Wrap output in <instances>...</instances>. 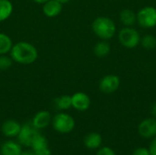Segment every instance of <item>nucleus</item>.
I'll use <instances>...</instances> for the list:
<instances>
[{"instance_id":"1","label":"nucleus","mask_w":156,"mask_h":155,"mask_svg":"<svg viewBox=\"0 0 156 155\" xmlns=\"http://www.w3.org/2000/svg\"><path fill=\"white\" fill-rule=\"evenodd\" d=\"M10 57L13 61L18 64L29 65L37 59L38 52L33 44L27 41H20L13 45L10 50Z\"/></svg>"},{"instance_id":"10","label":"nucleus","mask_w":156,"mask_h":155,"mask_svg":"<svg viewBox=\"0 0 156 155\" xmlns=\"http://www.w3.org/2000/svg\"><path fill=\"white\" fill-rule=\"evenodd\" d=\"M52 121V117L49 111H40L35 114V116L32 119V125L37 128V130L44 129L49 125V123Z\"/></svg>"},{"instance_id":"12","label":"nucleus","mask_w":156,"mask_h":155,"mask_svg":"<svg viewBox=\"0 0 156 155\" xmlns=\"http://www.w3.org/2000/svg\"><path fill=\"white\" fill-rule=\"evenodd\" d=\"M62 11V4L57 0H48L43 4V13L48 17H56Z\"/></svg>"},{"instance_id":"19","label":"nucleus","mask_w":156,"mask_h":155,"mask_svg":"<svg viewBox=\"0 0 156 155\" xmlns=\"http://www.w3.org/2000/svg\"><path fill=\"white\" fill-rule=\"evenodd\" d=\"M111 51V46L107 41H101L98 42L94 48H93V52L95 54V56H97L98 58H103L106 57Z\"/></svg>"},{"instance_id":"29","label":"nucleus","mask_w":156,"mask_h":155,"mask_svg":"<svg viewBox=\"0 0 156 155\" xmlns=\"http://www.w3.org/2000/svg\"><path fill=\"white\" fill-rule=\"evenodd\" d=\"M57 1H58L59 3H61V4L63 5V4H67V3H69L70 0H57Z\"/></svg>"},{"instance_id":"4","label":"nucleus","mask_w":156,"mask_h":155,"mask_svg":"<svg viewBox=\"0 0 156 155\" xmlns=\"http://www.w3.org/2000/svg\"><path fill=\"white\" fill-rule=\"evenodd\" d=\"M119 41L127 48H134L141 43V37L137 30L126 26L119 32Z\"/></svg>"},{"instance_id":"14","label":"nucleus","mask_w":156,"mask_h":155,"mask_svg":"<svg viewBox=\"0 0 156 155\" xmlns=\"http://www.w3.org/2000/svg\"><path fill=\"white\" fill-rule=\"evenodd\" d=\"M102 143L101 135L98 132H90L87 134L84 138V145L86 148L90 150L99 149Z\"/></svg>"},{"instance_id":"25","label":"nucleus","mask_w":156,"mask_h":155,"mask_svg":"<svg viewBox=\"0 0 156 155\" xmlns=\"http://www.w3.org/2000/svg\"><path fill=\"white\" fill-rule=\"evenodd\" d=\"M149 152L151 155H156V136H154L152 139V142L150 143V147H149Z\"/></svg>"},{"instance_id":"18","label":"nucleus","mask_w":156,"mask_h":155,"mask_svg":"<svg viewBox=\"0 0 156 155\" xmlns=\"http://www.w3.org/2000/svg\"><path fill=\"white\" fill-rule=\"evenodd\" d=\"M54 105L58 110L66 111L69 110L71 106V96L62 95L54 100Z\"/></svg>"},{"instance_id":"22","label":"nucleus","mask_w":156,"mask_h":155,"mask_svg":"<svg viewBox=\"0 0 156 155\" xmlns=\"http://www.w3.org/2000/svg\"><path fill=\"white\" fill-rule=\"evenodd\" d=\"M13 59L6 55H0V70H6L12 67Z\"/></svg>"},{"instance_id":"28","label":"nucleus","mask_w":156,"mask_h":155,"mask_svg":"<svg viewBox=\"0 0 156 155\" xmlns=\"http://www.w3.org/2000/svg\"><path fill=\"white\" fill-rule=\"evenodd\" d=\"M33 2H35V3H37V4H44V3H46L48 0H32Z\"/></svg>"},{"instance_id":"16","label":"nucleus","mask_w":156,"mask_h":155,"mask_svg":"<svg viewBox=\"0 0 156 155\" xmlns=\"http://www.w3.org/2000/svg\"><path fill=\"white\" fill-rule=\"evenodd\" d=\"M120 19L126 26H132L137 21L136 14L131 9H123L120 14Z\"/></svg>"},{"instance_id":"13","label":"nucleus","mask_w":156,"mask_h":155,"mask_svg":"<svg viewBox=\"0 0 156 155\" xmlns=\"http://www.w3.org/2000/svg\"><path fill=\"white\" fill-rule=\"evenodd\" d=\"M22 145L14 141H6L0 147L1 155H20L22 152Z\"/></svg>"},{"instance_id":"5","label":"nucleus","mask_w":156,"mask_h":155,"mask_svg":"<svg viewBox=\"0 0 156 155\" xmlns=\"http://www.w3.org/2000/svg\"><path fill=\"white\" fill-rule=\"evenodd\" d=\"M137 22L142 27L152 28L156 26V8L154 6H144L136 14Z\"/></svg>"},{"instance_id":"24","label":"nucleus","mask_w":156,"mask_h":155,"mask_svg":"<svg viewBox=\"0 0 156 155\" xmlns=\"http://www.w3.org/2000/svg\"><path fill=\"white\" fill-rule=\"evenodd\" d=\"M133 155H151L150 154V152H149V149L147 148H144V147H140V148H137L133 151Z\"/></svg>"},{"instance_id":"26","label":"nucleus","mask_w":156,"mask_h":155,"mask_svg":"<svg viewBox=\"0 0 156 155\" xmlns=\"http://www.w3.org/2000/svg\"><path fill=\"white\" fill-rule=\"evenodd\" d=\"M20 155H36V153L33 150H26V151H22Z\"/></svg>"},{"instance_id":"27","label":"nucleus","mask_w":156,"mask_h":155,"mask_svg":"<svg viewBox=\"0 0 156 155\" xmlns=\"http://www.w3.org/2000/svg\"><path fill=\"white\" fill-rule=\"evenodd\" d=\"M151 112H152V114H153L154 117H156V102H154L152 105V107H151Z\"/></svg>"},{"instance_id":"9","label":"nucleus","mask_w":156,"mask_h":155,"mask_svg":"<svg viewBox=\"0 0 156 155\" xmlns=\"http://www.w3.org/2000/svg\"><path fill=\"white\" fill-rule=\"evenodd\" d=\"M71 106L79 111H85L90 106V99L84 92H76L71 96Z\"/></svg>"},{"instance_id":"11","label":"nucleus","mask_w":156,"mask_h":155,"mask_svg":"<svg viewBox=\"0 0 156 155\" xmlns=\"http://www.w3.org/2000/svg\"><path fill=\"white\" fill-rule=\"evenodd\" d=\"M21 126L22 125L15 120H7L2 124L1 131H2V133L5 137L15 138V137H17L21 130Z\"/></svg>"},{"instance_id":"20","label":"nucleus","mask_w":156,"mask_h":155,"mask_svg":"<svg viewBox=\"0 0 156 155\" xmlns=\"http://www.w3.org/2000/svg\"><path fill=\"white\" fill-rule=\"evenodd\" d=\"M31 148L34 152H38L41 150H45L48 148V143L46 137H44L43 135L39 134L33 142Z\"/></svg>"},{"instance_id":"17","label":"nucleus","mask_w":156,"mask_h":155,"mask_svg":"<svg viewBox=\"0 0 156 155\" xmlns=\"http://www.w3.org/2000/svg\"><path fill=\"white\" fill-rule=\"evenodd\" d=\"M13 45L12 39L8 35L0 33V55H6L7 53H10Z\"/></svg>"},{"instance_id":"2","label":"nucleus","mask_w":156,"mask_h":155,"mask_svg":"<svg viewBox=\"0 0 156 155\" xmlns=\"http://www.w3.org/2000/svg\"><path fill=\"white\" fill-rule=\"evenodd\" d=\"M94 34L103 40L112 38L116 32L114 22L107 16H98L91 25Z\"/></svg>"},{"instance_id":"7","label":"nucleus","mask_w":156,"mask_h":155,"mask_svg":"<svg viewBox=\"0 0 156 155\" xmlns=\"http://www.w3.org/2000/svg\"><path fill=\"white\" fill-rule=\"evenodd\" d=\"M121 84L120 78L117 75L109 74L104 76L99 82V89L105 94H111L115 92Z\"/></svg>"},{"instance_id":"8","label":"nucleus","mask_w":156,"mask_h":155,"mask_svg":"<svg viewBox=\"0 0 156 155\" xmlns=\"http://www.w3.org/2000/svg\"><path fill=\"white\" fill-rule=\"evenodd\" d=\"M138 132L144 139H153L156 136L155 118H147L141 122L138 126Z\"/></svg>"},{"instance_id":"6","label":"nucleus","mask_w":156,"mask_h":155,"mask_svg":"<svg viewBox=\"0 0 156 155\" xmlns=\"http://www.w3.org/2000/svg\"><path fill=\"white\" fill-rule=\"evenodd\" d=\"M39 130L35 128L32 123H26L21 126V130L17 135L18 143L22 146L26 147H31L34 140L40 134Z\"/></svg>"},{"instance_id":"15","label":"nucleus","mask_w":156,"mask_h":155,"mask_svg":"<svg viewBox=\"0 0 156 155\" xmlns=\"http://www.w3.org/2000/svg\"><path fill=\"white\" fill-rule=\"evenodd\" d=\"M14 10L13 4L9 0H0V22L10 17Z\"/></svg>"},{"instance_id":"23","label":"nucleus","mask_w":156,"mask_h":155,"mask_svg":"<svg viewBox=\"0 0 156 155\" xmlns=\"http://www.w3.org/2000/svg\"><path fill=\"white\" fill-rule=\"evenodd\" d=\"M96 155H116V153H115V152H114L112 148L105 146V147L100 148V149L97 151Z\"/></svg>"},{"instance_id":"3","label":"nucleus","mask_w":156,"mask_h":155,"mask_svg":"<svg viewBox=\"0 0 156 155\" xmlns=\"http://www.w3.org/2000/svg\"><path fill=\"white\" fill-rule=\"evenodd\" d=\"M51 122L53 129L59 133H69L75 128L74 118L66 112H58L52 118Z\"/></svg>"},{"instance_id":"21","label":"nucleus","mask_w":156,"mask_h":155,"mask_svg":"<svg viewBox=\"0 0 156 155\" xmlns=\"http://www.w3.org/2000/svg\"><path fill=\"white\" fill-rule=\"evenodd\" d=\"M141 44L145 49H154L156 48V38L153 35H145L141 39Z\"/></svg>"}]
</instances>
